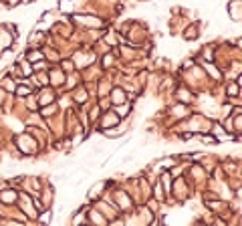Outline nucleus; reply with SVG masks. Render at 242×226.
Wrapping results in <instances>:
<instances>
[{"mask_svg":"<svg viewBox=\"0 0 242 226\" xmlns=\"http://www.w3.org/2000/svg\"><path fill=\"white\" fill-rule=\"evenodd\" d=\"M22 93H24V95H28L30 91H28V89H22V87H20V89H18V95H22Z\"/></svg>","mask_w":242,"mask_h":226,"instance_id":"obj_10","label":"nucleus"},{"mask_svg":"<svg viewBox=\"0 0 242 226\" xmlns=\"http://www.w3.org/2000/svg\"><path fill=\"white\" fill-rule=\"evenodd\" d=\"M57 109V105H50V107H46V109H42V115L44 117H48V115H53V111Z\"/></svg>","mask_w":242,"mask_h":226,"instance_id":"obj_7","label":"nucleus"},{"mask_svg":"<svg viewBox=\"0 0 242 226\" xmlns=\"http://www.w3.org/2000/svg\"><path fill=\"white\" fill-rule=\"evenodd\" d=\"M111 101L113 103H125L127 99H125V91L123 89H115L113 93H111Z\"/></svg>","mask_w":242,"mask_h":226,"instance_id":"obj_2","label":"nucleus"},{"mask_svg":"<svg viewBox=\"0 0 242 226\" xmlns=\"http://www.w3.org/2000/svg\"><path fill=\"white\" fill-rule=\"evenodd\" d=\"M39 220H40V222H44V224H46V222H50V212H48V210H46V212H44V214H42V216H40Z\"/></svg>","mask_w":242,"mask_h":226,"instance_id":"obj_8","label":"nucleus"},{"mask_svg":"<svg viewBox=\"0 0 242 226\" xmlns=\"http://www.w3.org/2000/svg\"><path fill=\"white\" fill-rule=\"evenodd\" d=\"M28 59H32V61H35V59H42V55H40V53H30Z\"/></svg>","mask_w":242,"mask_h":226,"instance_id":"obj_9","label":"nucleus"},{"mask_svg":"<svg viewBox=\"0 0 242 226\" xmlns=\"http://www.w3.org/2000/svg\"><path fill=\"white\" fill-rule=\"evenodd\" d=\"M103 186H105L103 182H97V184H95V186L91 188V192H87V194H89L91 198H99V192L103 190Z\"/></svg>","mask_w":242,"mask_h":226,"instance_id":"obj_4","label":"nucleus"},{"mask_svg":"<svg viewBox=\"0 0 242 226\" xmlns=\"http://www.w3.org/2000/svg\"><path fill=\"white\" fill-rule=\"evenodd\" d=\"M228 14H230V18L238 24L240 22V16H242V0H232L230 4H228Z\"/></svg>","mask_w":242,"mask_h":226,"instance_id":"obj_1","label":"nucleus"},{"mask_svg":"<svg viewBox=\"0 0 242 226\" xmlns=\"http://www.w3.org/2000/svg\"><path fill=\"white\" fill-rule=\"evenodd\" d=\"M63 79H65V75L61 71H53L50 73V83L53 85H63Z\"/></svg>","mask_w":242,"mask_h":226,"instance_id":"obj_3","label":"nucleus"},{"mask_svg":"<svg viewBox=\"0 0 242 226\" xmlns=\"http://www.w3.org/2000/svg\"><path fill=\"white\" fill-rule=\"evenodd\" d=\"M178 99H180V103H188L190 99H192V93L190 91H178Z\"/></svg>","mask_w":242,"mask_h":226,"instance_id":"obj_5","label":"nucleus"},{"mask_svg":"<svg viewBox=\"0 0 242 226\" xmlns=\"http://www.w3.org/2000/svg\"><path fill=\"white\" fill-rule=\"evenodd\" d=\"M4 202H14V192L12 190H6V192H2V196H0Z\"/></svg>","mask_w":242,"mask_h":226,"instance_id":"obj_6","label":"nucleus"}]
</instances>
